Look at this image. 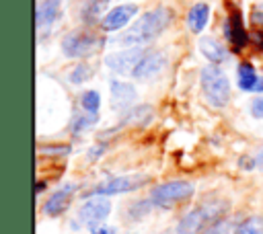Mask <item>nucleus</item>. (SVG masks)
<instances>
[{"label": "nucleus", "mask_w": 263, "mask_h": 234, "mask_svg": "<svg viewBox=\"0 0 263 234\" xmlns=\"http://www.w3.org/2000/svg\"><path fill=\"white\" fill-rule=\"evenodd\" d=\"M201 86H203V92H205V96L212 105L222 107V105L228 103L230 82L216 66H208V68L201 70Z\"/></svg>", "instance_id": "2"}, {"label": "nucleus", "mask_w": 263, "mask_h": 234, "mask_svg": "<svg viewBox=\"0 0 263 234\" xmlns=\"http://www.w3.org/2000/svg\"><path fill=\"white\" fill-rule=\"evenodd\" d=\"M238 84L242 90H251V88H257V74H255V68L251 64H240L238 66Z\"/></svg>", "instance_id": "17"}, {"label": "nucleus", "mask_w": 263, "mask_h": 234, "mask_svg": "<svg viewBox=\"0 0 263 234\" xmlns=\"http://www.w3.org/2000/svg\"><path fill=\"white\" fill-rule=\"evenodd\" d=\"M234 234H263V218L261 216H251L242 224L236 226Z\"/></svg>", "instance_id": "18"}, {"label": "nucleus", "mask_w": 263, "mask_h": 234, "mask_svg": "<svg viewBox=\"0 0 263 234\" xmlns=\"http://www.w3.org/2000/svg\"><path fill=\"white\" fill-rule=\"evenodd\" d=\"M136 6L134 4H121V6H115L105 18H103V23H101V27L105 29V31H117V29H121V27H125L127 23H129V18L136 14Z\"/></svg>", "instance_id": "9"}, {"label": "nucleus", "mask_w": 263, "mask_h": 234, "mask_svg": "<svg viewBox=\"0 0 263 234\" xmlns=\"http://www.w3.org/2000/svg\"><path fill=\"white\" fill-rule=\"evenodd\" d=\"M257 88H259V90H263V80H261V82L257 84Z\"/></svg>", "instance_id": "30"}, {"label": "nucleus", "mask_w": 263, "mask_h": 234, "mask_svg": "<svg viewBox=\"0 0 263 234\" xmlns=\"http://www.w3.org/2000/svg\"><path fill=\"white\" fill-rule=\"evenodd\" d=\"M111 101H113V107L123 111L127 109L134 101H136V90L132 84H125V82H111Z\"/></svg>", "instance_id": "13"}, {"label": "nucleus", "mask_w": 263, "mask_h": 234, "mask_svg": "<svg viewBox=\"0 0 263 234\" xmlns=\"http://www.w3.org/2000/svg\"><path fill=\"white\" fill-rule=\"evenodd\" d=\"M253 41H255V45H257V49H263V33L261 31H257L253 37H251Z\"/></svg>", "instance_id": "28"}, {"label": "nucleus", "mask_w": 263, "mask_h": 234, "mask_svg": "<svg viewBox=\"0 0 263 234\" xmlns=\"http://www.w3.org/2000/svg\"><path fill=\"white\" fill-rule=\"evenodd\" d=\"M208 16H210V8H208V4H203V2L195 4V6L189 10V16H187L189 29H191L193 33H199V31L205 27Z\"/></svg>", "instance_id": "15"}, {"label": "nucleus", "mask_w": 263, "mask_h": 234, "mask_svg": "<svg viewBox=\"0 0 263 234\" xmlns=\"http://www.w3.org/2000/svg\"><path fill=\"white\" fill-rule=\"evenodd\" d=\"M74 189H76V185H66V187H62V189H58L47 201H45V213L47 216H60L68 205H70V199H72V195H74Z\"/></svg>", "instance_id": "11"}, {"label": "nucleus", "mask_w": 263, "mask_h": 234, "mask_svg": "<svg viewBox=\"0 0 263 234\" xmlns=\"http://www.w3.org/2000/svg\"><path fill=\"white\" fill-rule=\"evenodd\" d=\"M162 68H164V55H162L160 51H150V53H146V55L142 57V62L136 66L134 76L140 78V80H144V78H150V76L158 74Z\"/></svg>", "instance_id": "10"}, {"label": "nucleus", "mask_w": 263, "mask_h": 234, "mask_svg": "<svg viewBox=\"0 0 263 234\" xmlns=\"http://www.w3.org/2000/svg\"><path fill=\"white\" fill-rule=\"evenodd\" d=\"M193 195V185L187 181H168L152 189L150 201L158 207H171L175 203H181Z\"/></svg>", "instance_id": "3"}, {"label": "nucleus", "mask_w": 263, "mask_h": 234, "mask_svg": "<svg viewBox=\"0 0 263 234\" xmlns=\"http://www.w3.org/2000/svg\"><path fill=\"white\" fill-rule=\"evenodd\" d=\"M226 37L230 39L234 51H240V49L245 47V43H247V33H245V29H242L240 12H232V16L228 18V23H226Z\"/></svg>", "instance_id": "12"}, {"label": "nucleus", "mask_w": 263, "mask_h": 234, "mask_svg": "<svg viewBox=\"0 0 263 234\" xmlns=\"http://www.w3.org/2000/svg\"><path fill=\"white\" fill-rule=\"evenodd\" d=\"M251 113H253L255 117H263V96H259V99L253 101V105H251Z\"/></svg>", "instance_id": "25"}, {"label": "nucleus", "mask_w": 263, "mask_h": 234, "mask_svg": "<svg viewBox=\"0 0 263 234\" xmlns=\"http://www.w3.org/2000/svg\"><path fill=\"white\" fill-rule=\"evenodd\" d=\"M92 234H117L115 228H109V226H99V228H92Z\"/></svg>", "instance_id": "27"}, {"label": "nucleus", "mask_w": 263, "mask_h": 234, "mask_svg": "<svg viewBox=\"0 0 263 234\" xmlns=\"http://www.w3.org/2000/svg\"><path fill=\"white\" fill-rule=\"evenodd\" d=\"M171 23V12L166 8H156L144 16H140L132 29H127L125 33L117 35L115 37V43L119 45H125V47H132V45H142V43H148L152 41L156 35H160L164 31V27Z\"/></svg>", "instance_id": "1"}, {"label": "nucleus", "mask_w": 263, "mask_h": 234, "mask_svg": "<svg viewBox=\"0 0 263 234\" xmlns=\"http://www.w3.org/2000/svg\"><path fill=\"white\" fill-rule=\"evenodd\" d=\"M146 53L140 49V47H132V49H125V51H119V53H113L105 60V64L115 70V72H129V70H136V66L142 62Z\"/></svg>", "instance_id": "8"}, {"label": "nucleus", "mask_w": 263, "mask_h": 234, "mask_svg": "<svg viewBox=\"0 0 263 234\" xmlns=\"http://www.w3.org/2000/svg\"><path fill=\"white\" fill-rule=\"evenodd\" d=\"M205 234H228V222L226 220H216Z\"/></svg>", "instance_id": "24"}, {"label": "nucleus", "mask_w": 263, "mask_h": 234, "mask_svg": "<svg viewBox=\"0 0 263 234\" xmlns=\"http://www.w3.org/2000/svg\"><path fill=\"white\" fill-rule=\"evenodd\" d=\"M199 51H201L208 60H212L214 64H218V62H222V60L226 57L224 47H222L218 41H214L212 37H201V39H199Z\"/></svg>", "instance_id": "16"}, {"label": "nucleus", "mask_w": 263, "mask_h": 234, "mask_svg": "<svg viewBox=\"0 0 263 234\" xmlns=\"http://www.w3.org/2000/svg\"><path fill=\"white\" fill-rule=\"evenodd\" d=\"M88 78H90V68H88L86 64H80V66L72 72V76H70L72 82H82V80H88Z\"/></svg>", "instance_id": "23"}, {"label": "nucleus", "mask_w": 263, "mask_h": 234, "mask_svg": "<svg viewBox=\"0 0 263 234\" xmlns=\"http://www.w3.org/2000/svg\"><path fill=\"white\" fill-rule=\"evenodd\" d=\"M105 4H107V0H90V2L86 4V8H84V16H86V18L99 16V14L103 12Z\"/></svg>", "instance_id": "22"}, {"label": "nucleus", "mask_w": 263, "mask_h": 234, "mask_svg": "<svg viewBox=\"0 0 263 234\" xmlns=\"http://www.w3.org/2000/svg\"><path fill=\"white\" fill-rule=\"evenodd\" d=\"M99 47H101V39L88 31H76L64 39V51L72 57H86Z\"/></svg>", "instance_id": "5"}, {"label": "nucleus", "mask_w": 263, "mask_h": 234, "mask_svg": "<svg viewBox=\"0 0 263 234\" xmlns=\"http://www.w3.org/2000/svg\"><path fill=\"white\" fill-rule=\"evenodd\" d=\"M109 211H111V203H109V199H105V197H92V199H88L82 207H80V220H82V224H86L88 228H99V224L109 216Z\"/></svg>", "instance_id": "7"}, {"label": "nucleus", "mask_w": 263, "mask_h": 234, "mask_svg": "<svg viewBox=\"0 0 263 234\" xmlns=\"http://www.w3.org/2000/svg\"><path fill=\"white\" fill-rule=\"evenodd\" d=\"M152 117V111H150V107H138V109H134V113H129L125 119H123V123H146L148 119Z\"/></svg>", "instance_id": "19"}, {"label": "nucleus", "mask_w": 263, "mask_h": 234, "mask_svg": "<svg viewBox=\"0 0 263 234\" xmlns=\"http://www.w3.org/2000/svg\"><path fill=\"white\" fill-rule=\"evenodd\" d=\"M251 23H253L255 27H263V10H253Z\"/></svg>", "instance_id": "26"}, {"label": "nucleus", "mask_w": 263, "mask_h": 234, "mask_svg": "<svg viewBox=\"0 0 263 234\" xmlns=\"http://www.w3.org/2000/svg\"><path fill=\"white\" fill-rule=\"evenodd\" d=\"M45 189V183H37V191H43Z\"/></svg>", "instance_id": "29"}, {"label": "nucleus", "mask_w": 263, "mask_h": 234, "mask_svg": "<svg viewBox=\"0 0 263 234\" xmlns=\"http://www.w3.org/2000/svg\"><path fill=\"white\" fill-rule=\"evenodd\" d=\"M148 179L142 174H127V177H115V179H107L101 185H97L92 189L95 195H113V193H127L134 191L138 187H142Z\"/></svg>", "instance_id": "6"}, {"label": "nucleus", "mask_w": 263, "mask_h": 234, "mask_svg": "<svg viewBox=\"0 0 263 234\" xmlns=\"http://www.w3.org/2000/svg\"><path fill=\"white\" fill-rule=\"evenodd\" d=\"M222 205H203V207H197L193 211H189L177 226V232L179 234H197L208 222H216L218 216L222 213Z\"/></svg>", "instance_id": "4"}, {"label": "nucleus", "mask_w": 263, "mask_h": 234, "mask_svg": "<svg viewBox=\"0 0 263 234\" xmlns=\"http://www.w3.org/2000/svg\"><path fill=\"white\" fill-rule=\"evenodd\" d=\"M60 4H62V0H39L37 2V10H35L37 27L49 25L58 16V12H60Z\"/></svg>", "instance_id": "14"}, {"label": "nucleus", "mask_w": 263, "mask_h": 234, "mask_svg": "<svg viewBox=\"0 0 263 234\" xmlns=\"http://www.w3.org/2000/svg\"><path fill=\"white\" fill-rule=\"evenodd\" d=\"M99 103H101V99H99V92H95V90H88V92H84V96H82V107L86 109V113H97V109H99Z\"/></svg>", "instance_id": "20"}, {"label": "nucleus", "mask_w": 263, "mask_h": 234, "mask_svg": "<svg viewBox=\"0 0 263 234\" xmlns=\"http://www.w3.org/2000/svg\"><path fill=\"white\" fill-rule=\"evenodd\" d=\"M97 121V113H88V115H80V117H76L74 119V131L78 133V131H84V129H88L92 123Z\"/></svg>", "instance_id": "21"}]
</instances>
